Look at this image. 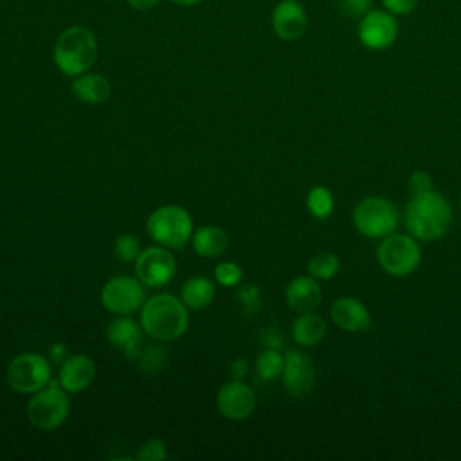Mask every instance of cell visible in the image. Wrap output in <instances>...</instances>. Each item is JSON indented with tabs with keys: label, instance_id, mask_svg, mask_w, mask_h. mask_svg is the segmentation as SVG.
Returning <instances> with one entry per match:
<instances>
[{
	"label": "cell",
	"instance_id": "cell-1",
	"mask_svg": "<svg viewBox=\"0 0 461 461\" xmlns=\"http://www.w3.org/2000/svg\"><path fill=\"white\" fill-rule=\"evenodd\" d=\"M187 306L171 294H157L140 308V326L155 340L169 342L187 328Z\"/></svg>",
	"mask_w": 461,
	"mask_h": 461
},
{
	"label": "cell",
	"instance_id": "cell-2",
	"mask_svg": "<svg viewBox=\"0 0 461 461\" xmlns=\"http://www.w3.org/2000/svg\"><path fill=\"white\" fill-rule=\"evenodd\" d=\"M452 223L448 202L434 191L412 196L405 209V225L418 240H438Z\"/></svg>",
	"mask_w": 461,
	"mask_h": 461
},
{
	"label": "cell",
	"instance_id": "cell-3",
	"mask_svg": "<svg viewBox=\"0 0 461 461\" xmlns=\"http://www.w3.org/2000/svg\"><path fill=\"white\" fill-rule=\"evenodd\" d=\"M52 58L56 67L67 76L76 77L88 72L97 58V38L83 25L67 27L56 38Z\"/></svg>",
	"mask_w": 461,
	"mask_h": 461
},
{
	"label": "cell",
	"instance_id": "cell-4",
	"mask_svg": "<svg viewBox=\"0 0 461 461\" xmlns=\"http://www.w3.org/2000/svg\"><path fill=\"white\" fill-rule=\"evenodd\" d=\"M146 230L155 243L166 249H180L193 236V220L184 207L164 205L148 216Z\"/></svg>",
	"mask_w": 461,
	"mask_h": 461
},
{
	"label": "cell",
	"instance_id": "cell-5",
	"mask_svg": "<svg viewBox=\"0 0 461 461\" xmlns=\"http://www.w3.org/2000/svg\"><path fill=\"white\" fill-rule=\"evenodd\" d=\"M70 402L59 382L50 380L43 389L32 393L27 403V418L40 430L58 429L68 416Z\"/></svg>",
	"mask_w": 461,
	"mask_h": 461
},
{
	"label": "cell",
	"instance_id": "cell-6",
	"mask_svg": "<svg viewBox=\"0 0 461 461\" xmlns=\"http://www.w3.org/2000/svg\"><path fill=\"white\" fill-rule=\"evenodd\" d=\"M353 221L360 234L369 238H385L398 227V211L387 198L366 196L357 203Z\"/></svg>",
	"mask_w": 461,
	"mask_h": 461
},
{
	"label": "cell",
	"instance_id": "cell-7",
	"mask_svg": "<svg viewBox=\"0 0 461 461\" xmlns=\"http://www.w3.org/2000/svg\"><path fill=\"white\" fill-rule=\"evenodd\" d=\"M5 380L14 393L32 394L50 382L49 360L38 353L16 355L7 366Z\"/></svg>",
	"mask_w": 461,
	"mask_h": 461
},
{
	"label": "cell",
	"instance_id": "cell-8",
	"mask_svg": "<svg viewBox=\"0 0 461 461\" xmlns=\"http://www.w3.org/2000/svg\"><path fill=\"white\" fill-rule=\"evenodd\" d=\"M378 261L391 276H407L420 265L421 250L407 234H389L378 245Z\"/></svg>",
	"mask_w": 461,
	"mask_h": 461
},
{
	"label": "cell",
	"instance_id": "cell-9",
	"mask_svg": "<svg viewBox=\"0 0 461 461\" xmlns=\"http://www.w3.org/2000/svg\"><path fill=\"white\" fill-rule=\"evenodd\" d=\"M144 301H146V292L139 277L115 276L103 286V292H101L103 306L108 312L117 315L137 312L139 308H142Z\"/></svg>",
	"mask_w": 461,
	"mask_h": 461
},
{
	"label": "cell",
	"instance_id": "cell-10",
	"mask_svg": "<svg viewBox=\"0 0 461 461\" xmlns=\"http://www.w3.org/2000/svg\"><path fill=\"white\" fill-rule=\"evenodd\" d=\"M176 270V261L166 247H148L135 259V274L142 285L160 288L167 285Z\"/></svg>",
	"mask_w": 461,
	"mask_h": 461
},
{
	"label": "cell",
	"instance_id": "cell-11",
	"mask_svg": "<svg viewBox=\"0 0 461 461\" xmlns=\"http://www.w3.org/2000/svg\"><path fill=\"white\" fill-rule=\"evenodd\" d=\"M398 38V22L385 9H371L360 18L358 40L366 49L384 50Z\"/></svg>",
	"mask_w": 461,
	"mask_h": 461
},
{
	"label": "cell",
	"instance_id": "cell-12",
	"mask_svg": "<svg viewBox=\"0 0 461 461\" xmlns=\"http://www.w3.org/2000/svg\"><path fill=\"white\" fill-rule=\"evenodd\" d=\"M283 385L295 398H306L315 384V367L308 355L290 349L285 353Z\"/></svg>",
	"mask_w": 461,
	"mask_h": 461
},
{
	"label": "cell",
	"instance_id": "cell-13",
	"mask_svg": "<svg viewBox=\"0 0 461 461\" xmlns=\"http://www.w3.org/2000/svg\"><path fill=\"white\" fill-rule=\"evenodd\" d=\"M216 407L223 418L241 421L252 414L256 407V396L247 384H243L241 380H232L220 387L216 396Z\"/></svg>",
	"mask_w": 461,
	"mask_h": 461
},
{
	"label": "cell",
	"instance_id": "cell-14",
	"mask_svg": "<svg viewBox=\"0 0 461 461\" xmlns=\"http://www.w3.org/2000/svg\"><path fill=\"white\" fill-rule=\"evenodd\" d=\"M308 27V16L297 0H279L272 11V29L277 38L295 41L303 38Z\"/></svg>",
	"mask_w": 461,
	"mask_h": 461
},
{
	"label": "cell",
	"instance_id": "cell-15",
	"mask_svg": "<svg viewBox=\"0 0 461 461\" xmlns=\"http://www.w3.org/2000/svg\"><path fill=\"white\" fill-rule=\"evenodd\" d=\"M95 376V364L86 355H70L61 362L58 382L67 393L85 391Z\"/></svg>",
	"mask_w": 461,
	"mask_h": 461
},
{
	"label": "cell",
	"instance_id": "cell-16",
	"mask_svg": "<svg viewBox=\"0 0 461 461\" xmlns=\"http://www.w3.org/2000/svg\"><path fill=\"white\" fill-rule=\"evenodd\" d=\"M106 337L110 344L121 349L128 358L135 360L140 355V342H142V330L140 326L130 317H115L106 330Z\"/></svg>",
	"mask_w": 461,
	"mask_h": 461
},
{
	"label": "cell",
	"instance_id": "cell-17",
	"mask_svg": "<svg viewBox=\"0 0 461 461\" xmlns=\"http://www.w3.org/2000/svg\"><path fill=\"white\" fill-rule=\"evenodd\" d=\"M285 297L292 310L299 313H308L317 310V306L321 304L322 294L313 276H299L288 283Z\"/></svg>",
	"mask_w": 461,
	"mask_h": 461
},
{
	"label": "cell",
	"instance_id": "cell-18",
	"mask_svg": "<svg viewBox=\"0 0 461 461\" xmlns=\"http://www.w3.org/2000/svg\"><path fill=\"white\" fill-rule=\"evenodd\" d=\"M333 322L348 331H364L371 326V317L366 306L355 297H340L331 304Z\"/></svg>",
	"mask_w": 461,
	"mask_h": 461
},
{
	"label": "cell",
	"instance_id": "cell-19",
	"mask_svg": "<svg viewBox=\"0 0 461 461\" xmlns=\"http://www.w3.org/2000/svg\"><path fill=\"white\" fill-rule=\"evenodd\" d=\"M72 94L86 104H101L110 97L112 86L104 76L95 72H83L72 81Z\"/></svg>",
	"mask_w": 461,
	"mask_h": 461
},
{
	"label": "cell",
	"instance_id": "cell-20",
	"mask_svg": "<svg viewBox=\"0 0 461 461\" xmlns=\"http://www.w3.org/2000/svg\"><path fill=\"white\" fill-rule=\"evenodd\" d=\"M227 232L216 225H203L193 234V249L202 258H218L227 250Z\"/></svg>",
	"mask_w": 461,
	"mask_h": 461
},
{
	"label": "cell",
	"instance_id": "cell-21",
	"mask_svg": "<svg viewBox=\"0 0 461 461\" xmlns=\"http://www.w3.org/2000/svg\"><path fill=\"white\" fill-rule=\"evenodd\" d=\"M294 340L301 346H315L319 344L326 335V322L321 315L308 312L295 319L292 328Z\"/></svg>",
	"mask_w": 461,
	"mask_h": 461
},
{
	"label": "cell",
	"instance_id": "cell-22",
	"mask_svg": "<svg viewBox=\"0 0 461 461\" xmlns=\"http://www.w3.org/2000/svg\"><path fill=\"white\" fill-rule=\"evenodd\" d=\"M182 303L187 306V308H193V310H202L205 306H209L214 299V285L209 277H203V276H196V277H191L184 283L182 286Z\"/></svg>",
	"mask_w": 461,
	"mask_h": 461
},
{
	"label": "cell",
	"instance_id": "cell-23",
	"mask_svg": "<svg viewBox=\"0 0 461 461\" xmlns=\"http://www.w3.org/2000/svg\"><path fill=\"white\" fill-rule=\"evenodd\" d=\"M283 366H285V357L279 353V349H272V348H265V351H261L256 360V371L263 380L277 378L283 373Z\"/></svg>",
	"mask_w": 461,
	"mask_h": 461
},
{
	"label": "cell",
	"instance_id": "cell-24",
	"mask_svg": "<svg viewBox=\"0 0 461 461\" xmlns=\"http://www.w3.org/2000/svg\"><path fill=\"white\" fill-rule=\"evenodd\" d=\"M339 267H340V263H339V258L335 254L322 252V254H317L310 259L308 272L315 279H331L339 272Z\"/></svg>",
	"mask_w": 461,
	"mask_h": 461
},
{
	"label": "cell",
	"instance_id": "cell-25",
	"mask_svg": "<svg viewBox=\"0 0 461 461\" xmlns=\"http://www.w3.org/2000/svg\"><path fill=\"white\" fill-rule=\"evenodd\" d=\"M306 205L315 218H326L333 209V196L326 187L317 185L308 193Z\"/></svg>",
	"mask_w": 461,
	"mask_h": 461
},
{
	"label": "cell",
	"instance_id": "cell-26",
	"mask_svg": "<svg viewBox=\"0 0 461 461\" xmlns=\"http://www.w3.org/2000/svg\"><path fill=\"white\" fill-rule=\"evenodd\" d=\"M137 360L140 362V367L146 373L153 375V373H158L164 367V364H166V351L160 346H149V348H146L139 355Z\"/></svg>",
	"mask_w": 461,
	"mask_h": 461
},
{
	"label": "cell",
	"instance_id": "cell-27",
	"mask_svg": "<svg viewBox=\"0 0 461 461\" xmlns=\"http://www.w3.org/2000/svg\"><path fill=\"white\" fill-rule=\"evenodd\" d=\"M113 249H115V254L121 261H135L137 256L140 254V243L131 234H121L115 240Z\"/></svg>",
	"mask_w": 461,
	"mask_h": 461
},
{
	"label": "cell",
	"instance_id": "cell-28",
	"mask_svg": "<svg viewBox=\"0 0 461 461\" xmlns=\"http://www.w3.org/2000/svg\"><path fill=\"white\" fill-rule=\"evenodd\" d=\"M214 277L223 286H234V285H238L241 281L243 272H241V268L236 263L223 261V263H218L214 267Z\"/></svg>",
	"mask_w": 461,
	"mask_h": 461
},
{
	"label": "cell",
	"instance_id": "cell-29",
	"mask_svg": "<svg viewBox=\"0 0 461 461\" xmlns=\"http://www.w3.org/2000/svg\"><path fill=\"white\" fill-rule=\"evenodd\" d=\"M337 9L342 16L362 18L373 9V0H339Z\"/></svg>",
	"mask_w": 461,
	"mask_h": 461
},
{
	"label": "cell",
	"instance_id": "cell-30",
	"mask_svg": "<svg viewBox=\"0 0 461 461\" xmlns=\"http://www.w3.org/2000/svg\"><path fill=\"white\" fill-rule=\"evenodd\" d=\"M167 456L166 443L162 439H148L137 452L139 461H160Z\"/></svg>",
	"mask_w": 461,
	"mask_h": 461
},
{
	"label": "cell",
	"instance_id": "cell-31",
	"mask_svg": "<svg viewBox=\"0 0 461 461\" xmlns=\"http://www.w3.org/2000/svg\"><path fill=\"white\" fill-rule=\"evenodd\" d=\"M409 191L412 193V196L425 194V193L432 191V178L429 176V173H425V171H414V173L409 176Z\"/></svg>",
	"mask_w": 461,
	"mask_h": 461
},
{
	"label": "cell",
	"instance_id": "cell-32",
	"mask_svg": "<svg viewBox=\"0 0 461 461\" xmlns=\"http://www.w3.org/2000/svg\"><path fill=\"white\" fill-rule=\"evenodd\" d=\"M420 0H382V5L391 14H409L418 7Z\"/></svg>",
	"mask_w": 461,
	"mask_h": 461
},
{
	"label": "cell",
	"instance_id": "cell-33",
	"mask_svg": "<svg viewBox=\"0 0 461 461\" xmlns=\"http://www.w3.org/2000/svg\"><path fill=\"white\" fill-rule=\"evenodd\" d=\"M238 297L240 301L245 304L247 312H256L258 306H259V290L258 286H243L240 292H238Z\"/></svg>",
	"mask_w": 461,
	"mask_h": 461
},
{
	"label": "cell",
	"instance_id": "cell-34",
	"mask_svg": "<svg viewBox=\"0 0 461 461\" xmlns=\"http://www.w3.org/2000/svg\"><path fill=\"white\" fill-rule=\"evenodd\" d=\"M259 339H261V344L265 348H272V349H281L283 348V337L277 335L274 330H263Z\"/></svg>",
	"mask_w": 461,
	"mask_h": 461
},
{
	"label": "cell",
	"instance_id": "cell-35",
	"mask_svg": "<svg viewBox=\"0 0 461 461\" xmlns=\"http://www.w3.org/2000/svg\"><path fill=\"white\" fill-rule=\"evenodd\" d=\"M247 369H249V366H247L245 358H236L230 364V375L234 380H241L247 375Z\"/></svg>",
	"mask_w": 461,
	"mask_h": 461
},
{
	"label": "cell",
	"instance_id": "cell-36",
	"mask_svg": "<svg viewBox=\"0 0 461 461\" xmlns=\"http://www.w3.org/2000/svg\"><path fill=\"white\" fill-rule=\"evenodd\" d=\"M126 2L130 4V7L137 11H149L158 4V0H126Z\"/></svg>",
	"mask_w": 461,
	"mask_h": 461
},
{
	"label": "cell",
	"instance_id": "cell-37",
	"mask_svg": "<svg viewBox=\"0 0 461 461\" xmlns=\"http://www.w3.org/2000/svg\"><path fill=\"white\" fill-rule=\"evenodd\" d=\"M50 353H52V358H54V360H65L67 349H65L63 344H54L52 349H50Z\"/></svg>",
	"mask_w": 461,
	"mask_h": 461
},
{
	"label": "cell",
	"instance_id": "cell-38",
	"mask_svg": "<svg viewBox=\"0 0 461 461\" xmlns=\"http://www.w3.org/2000/svg\"><path fill=\"white\" fill-rule=\"evenodd\" d=\"M169 2L178 4V5H196V4H200V2H203V0H169Z\"/></svg>",
	"mask_w": 461,
	"mask_h": 461
}]
</instances>
